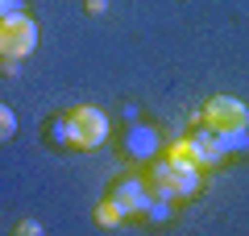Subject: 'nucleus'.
I'll use <instances>...</instances> for the list:
<instances>
[{
    "label": "nucleus",
    "mask_w": 249,
    "mask_h": 236,
    "mask_svg": "<svg viewBox=\"0 0 249 236\" xmlns=\"http://www.w3.org/2000/svg\"><path fill=\"white\" fill-rule=\"evenodd\" d=\"M58 137L67 141V149H79V153H96L100 145L108 141V116L91 104L67 108L58 120Z\"/></svg>",
    "instance_id": "f257e3e1"
},
{
    "label": "nucleus",
    "mask_w": 249,
    "mask_h": 236,
    "mask_svg": "<svg viewBox=\"0 0 249 236\" xmlns=\"http://www.w3.org/2000/svg\"><path fill=\"white\" fill-rule=\"evenodd\" d=\"M37 50V21L25 9L0 17V62H25Z\"/></svg>",
    "instance_id": "f03ea898"
},
{
    "label": "nucleus",
    "mask_w": 249,
    "mask_h": 236,
    "mask_svg": "<svg viewBox=\"0 0 249 236\" xmlns=\"http://www.w3.org/2000/svg\"><path fill=\"white\" fill-rule=\"evenodd\" d=\"M199 124L204 129H212L216 137H241V133L249 129V108L241 104L237 96H212L204 104V112H199Z\"/></svg>",
    "instance_id": "7ed1b4c3"
},
{
    "label": "nucleus",
    "mask_w": 249,
    "mask_h": 236,
    "mask_svg": "<svg viewBox=\"0 0 249 236\" xmlns=\"http://www.w3.org/2000/svg\"><path fill=\"white\" fill-rule=\"evenodd\" d=\"M145 186H150L154 199H191L199 191V174L196 170H178L175 162H154L150 174H145Z\"/></svg>",
    "instance_id": "20e7f679"
},
{
    "label": "nucleus",
    "mask_w": 249,
    "mask_h": 236,
    "mask_svg": "<svg viewBox=\"0 0 249 236\" xmlns=\"http://www.w3.org/2000/svg\"><path fill=\"white\" fill-rule=\"evenodd\" d=\"M108 195L121 203L124 219H129V216H150V211H154V195H150V186H145V178H121Z\"/></svg>",
    "instance_id": "39448f33"
},
{
    "label": "nucleus",
    "mask_w": 249,
    "mask_h": 236,
    "mask_svg": "<svg viewBox=\"0 0 249 236\" xmlns=\"http://www.w3.org/2000/svg\"><path fill=\"white\" fill-rule=\"evenodd\" d=\"M166 162H175L178 170H204V162H199V149H196V141L191 137H183V141H170V149H166Z\"/></svg>",
    "instance_id": "423d86ee"
},
{
    "label": "nucleus",
    "mask_w": 249,
    "mask_h": 236,
    "mask_svg": "<svg viewBox=\"0 0 249 236\" xmlns=\"http://www.w3.org/2000/svg\"><path fill=\"white\" fill-rule=\"evenodd\" d=\"M96 224H100V228H121V224H124V211H121V203H116L112 195H104V199H100Z\"/></svg>",
    "instance_id": "0eeeda50"
},
{
    "label": "nucleus",
    "mask_w": 249,
    "mask_h": 236,
    "mask_svg": "<svg viewBox=\"0 0 249 236\" xmlns=\"http://www.w3.org/2000/svg\"><path fill=\"white\" fill-rule=\"evenodd\" d=\"M13 133H17V116H13L9 104H0V145H4V141H13Z\"/></svg>",
    "instance_id": "6e6552de"
},
{
    "label": "nucleus",
    "mask_w": 249,
    "mask_h": 236,
    "mask_svg": "<svg viewBox=\"0 0 249 236\" xmlns=\"http://www.w3.org/2000/svg\"><path fill=\"white\" fill-rule=\"evenodd\" d=\"M13 232H17V236H37V232H42V224H37V219H17Z\"/></svg>",
    "instance_id": "1a4fd4ad"
},
{
    "label": "nucleus",
    "mask_w": 249,
    "mask_h": 236,
    "mask_svg": "<svg viewBox=\"0 0 249 236\" xmlns=\"http://www.w3.org/2000/svg\"><path fill=\"white\" fill-rule=\"evenodd\" d=\"M104 4H108V0H83V13L96 17V13H104Z\"/></svg>",
    "instance_id": "9d476101"
},
{
    "label": "nucleus",
    "mask_w": 249,
    "mask_h": 236,
    "mask_svg": "<svg viewBox=\"0 0 249 236\" xmlns=\"http://www.w3.org/2000/svg\"><path fill=\"white\" fill-rule=\"evenodd\" d=\"M13 9H21L17 0H0V17H4V13H13Z\"/></svg>",
    "instance_id": "9b49d317"
}]
</instances>
